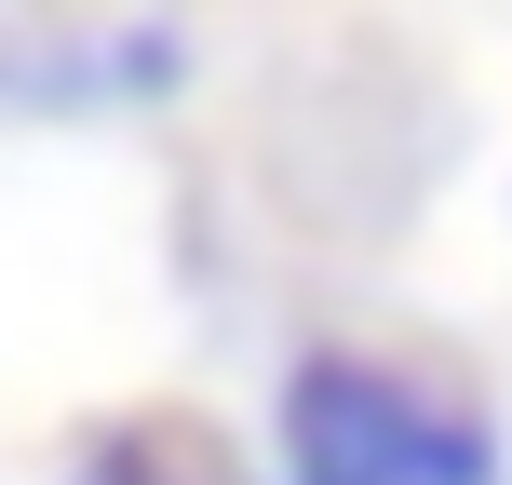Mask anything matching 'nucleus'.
<instances>
[{"instance_id": "f03ea898", "label": "nucleus", "mask_w": 512, "mask_h": 485, "mask_svg": "<svg viewBox=\"0 0 512 485\" xmlns=\"http://www.w3.org/2000/svg\"><path fill=\"white\" fill-rule=\"evenodd\" d=\"M68 485H256V459L189 405H135V418H95L68 445Z\"/></svg>"}, {"instance_id": "f257e3e1", "label": "nucleus", "mask_w": 512, "mask_h": 485, "mask_svg": "<svg viewBox=\"0 0 512 485\" xmlns=\"http://www.w3.org/2000/svg\"><path fill=\"white\" fill-rule=\"evenodd\" d=\"M499 445L459 391L378 351H310L283 378V485H486Z\"/></svg>"}]
</instances>
